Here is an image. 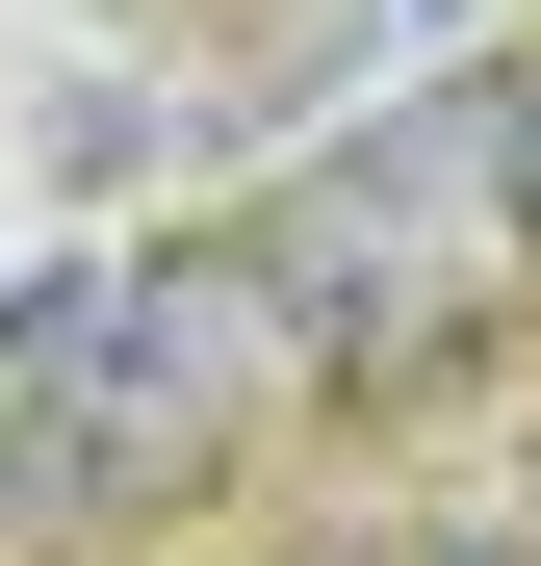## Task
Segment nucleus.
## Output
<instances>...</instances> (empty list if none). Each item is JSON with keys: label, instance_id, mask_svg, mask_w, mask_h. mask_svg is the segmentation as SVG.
<instances>
[{"label": "nucleus", "instance_id": "obj_2", "mask_svg": "<svg viewBox=\"0 0 541 566\" xmlns=\"http://www.w3.org/2000/svg\"><path fill=\"white\" fill-rule=\"evenodd\" d=\"M516 283H541V207H516V104L490 77H413L387 129H335L284 207H258L284 387H438Z\"/></svg>", "mask_w": 541, "mask_h": 566}, {"label": "nucleus", "instance_id": "obj_3", "mask_svg": "<svg viewBox=\"0 0 541 566\" xmlns=\"http://www.w3.org/2000/svg\"><path fill=\"white\" fill-rule=\"evenodd\" d=\"M490 104H516V207H541V52H516V77H490Z\"/></svg>", "mask_w": 541, "mask_h": 566}, {"label": "nucleus", "instance_id": "obj_1", "mask_svg": "<svg viewBox=\"0 0 541 566\" xmlns=\"http://www.w3.org/2000/svg\"><path fill=\"white\" fill-rule=\"evenodd\" d=\"M258 412H284L258 232H155V258L0 283V515H155V490H232Z\"/></svg>", "mask_w": 541, "mask_h": 566}]
</instances>
